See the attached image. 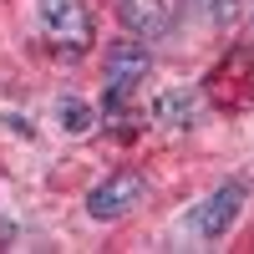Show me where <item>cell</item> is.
I'll use <instances>...</instances> for the list:
<instances>
[{
	"label": "cell",
	"instance_id": "1",
	"mask_svg": "<svg viewBox=\"0 0 254 254\" xmlns=\"http://www.w3.org/2000/svg\"><path fill=\"white\" fill-rule=\"evenodd\" d=\"M36 20H41V36L51 41V51L61 56H81L92 46V10L81 0H36Z\"/></svg>",
	"mask_w": 254,
	"mask_h": 254
},
{
	"label": "cell",
	"instance_id": "2",
	"mask_svg": "<svg viewBox=\"0 0 254 254\" xmlns=\"http://www.w3.org/2000/svg\"><path fill=\"white\" fill-rule=\"evenodd\" d=\"M147 51L137 46V41H122V46L107 51V66H102V107L107 112H122L127 102H132V87L147 76Z\"/></svg>",
	"mask_w": 254,
	"mask_h": 254
},
{
	"label": "cell",
	"instance_id": "3",
	"mask_svg": "<svg viewBox=\"0 0 254 254\" xmlns=\"http://www.w3.org/2000/svg\"><path fill=\"white\" fill-rule=\"evenodd\" d=\"M239 208H244V183L234 178V183H224V188H214L198 208H188V234L193 239H224L229 229H234V219H239Z\"/></svg>",
	"mask_w": 254,
	"mask_h": 254
},
{
	"label": "cell",
	"instance_id": "4",
	"mask_svg": "<svg viewBox=\"0 0 254 254\" xmlns=\"http://www.w3.org/2000/svg\"><path fill=\"white\" fill-rule=\"evenodd\" d=\"M142 193H147L142 173H112L107 183H97L87 193V214L92 219H122V214H132L142 203Z\"/></svg>",
	"mask_w": 254,
	"mask_h": 254
},
{
	"label": "cell",
	"instance_id": "5",
	"mask_svg": "<svg viewBox=\"0 0 254 254\" xmlns=\"http://www.w3.org/2000/svg\"><path fill=\"white\" fill-rule=\"evenodd\" d=\"M117 20H122V31L137 36V41L168 36V5L163 0H117Z\"/></svg>",
	"mask_w": 254,
	"mask_h": 254
},
{
	"label": "cell",
	"instance_id": "6",
	"mask_svg": "<svg viewBox=\"0 0 254 254\" xmlns=\"http://www.w3.org/2000/svg\"><path fill=\"white\" fill-rule=\"evenodd\" d=\"M153 117H158L163 127H193V117H198V92L168 87V92L153 102Z\"/></svg>",
	"mask_w": 254,
	"mask_h": 254
},
{
	"label": "cell",
	"instance_id": "7",
	"mask_svg": "<svg viewBox=\"0 0 254 254\" xmlns=\"http://www.w3.org/2000/svg\"><path fill=\"white\" fill-rule=\"evenodd\" d=\"M61 127H66V132H92L97 127V107L81 102V97H66L61 102Z\"/></svg>",
	"mask_w": 254,
	"mask_h": 254
},
{
	"label": "cell",
	"instance_id": "8",
	"mask_svg": "<svg viewBox=\"0 0 254 254\" xmlns=\"http://www.w3.org/2000/svg\"><path fill=\"white\" fill-rule=\"evenodd\" d=\"M193 5L203 10V20H214V26H224V20H234V15H239L234 0H193Z\"/></svg>",
	"mask_w": 254,
	"mask_h": 254
}]
</instances>
